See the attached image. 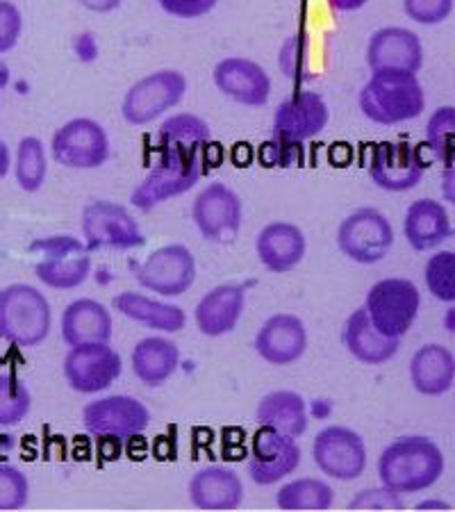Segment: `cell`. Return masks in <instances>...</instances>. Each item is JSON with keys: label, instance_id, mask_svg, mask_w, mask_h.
<instances>
[{"label": "cell", "instance_id": "obj_11", "mask_svg": "<svg viewBox=\"0 0 455 512\" xmlns=\"http://www.w3.org/2000/svg\"><path fill=\"white\" fill-rule=\"evenodd\" d=\"M151 424V412L142 401L128 394H114L91 401L82 408V426L98 440H130Z\"/></svg>", "mask_w": 455, "mask_h": 512}, {"label": "cell", "instance_id": "obj_12", "mask_svg": "<svg viewBox=\"0 0 455 512\" xmlns=\"http://www.w3.org/2000/svg\"><path fill=\"white\" fill-rule=\"evenodd\" d=\"M430 164L421 155V148L410 142H378L369 153L367 173L383 192H410L424 178Z\"/></svg>", "mask_w": 455, "mask_h": 512}, {"label": "cell", "instance_id": "obj_49", "mask_svg": "<svg viewBox=\"0 0 455 512\" xmlns=\"http://www.w3.org/2000/svg\"><path fill=\"white\" fill-rule=\"evenodd\" d=\"M10 85V69H7L5 62H0V92Z\"/></svg>", "mask_w": 455, "mask_h": 512}, {"label": "cell", "instance_id": "obj_8", "mask_svg": "<svg viewBox=\"0 0 455 512\" xmlns=\"http://www.w3.org/2000/svg\"><path fill=\"white\" fill-rule=\"evenodd\" d=\"M82 239L91 253L117 249L130 251L146 244L142 226L126 205L114 201H91L82 208Z\"/></svg>", "mask_w": 455, "mask_h": 512}, {"label": "cell", "instance_id": "obj_24", "mask_svg": "<svg viewBox=\"0 0 455 512\" xmlns=\"http://www.w3.org/2000/svg\"><path fill=\"white\" fill-rule=\"evenodd\" d=\"M246 308V289L237 283H223L210 289L196 303L194 321L205 337H223L233 333Z\"/></svg>", "mask_w": 455, "mask_h": 512}, {"label": "cell", "instance_id": "obj_50", "mask_svg": "<svg viewBox=\"0 0 455 512\" xmlns=\"http://www.w3.org/2000/svg\"><path fill=\"white\" fill-rule=\"evenodd\" d=\"M428 508H440V510H449L451 506H449V503H442V501H424V503H419V506H417V510H428Z\"/></svg>", "mask_w": 455, "mask_h": 512}, {"label": "cell", "instance_id": "obj_34", "mask_svg": "<svg viewBox=\"0 0 455 512\" xmlns=\"http://www.w3.org/2000/svg\"><path fill=\"white\" fill-rule=\"evenodd\" d=\"M426 144L444 167L455 164V105L437 107L426 126Z\"/></svg>", "mask_w": 455, "mask_h": 512}, {"label": "cell", "instance_id": "obj_28", "mask_svg": "<svg viewBox=\"0 0 455 512\" xmlns=\"http://www.w3.org/2000/svg\"><path fill=\"white\" fill-rule=\"evenodd\" d=\"M132 374L146 387H160L176 374L180 365V349L167 337H144L130 353Z\"/></svg>", "mask_w": 455, "mask_h": 512}, {"label": "cell", "instance_id": "obj_4", "mask_svg": "<svg viewBox=\"0 0 455 512\" xmlns=\"http://www.w3.org/2000/svg\"><path fill=\"white\" fill-rule=\"evenodd\" d=\"M51 303L37 287L14 283L0 289V340L35 349L51 335Z\"/></svg>", "mask_w": 455, "mask_h": 512}, {"label": "cell", "instance_id": "obj_38", "mask_svg": "<svg viewBox=\"0 0 455 512\" xmlns=\"http://www.w3.org/2000/svg\"><path fill=\"white\" fill-rule=\"evenodd\" d=\"M28 476L14 465H0V512H14L28 506Z\"/></svg>", "mask_w": 455, "mask_h": 512}, {"label": "cell", "instance_id": "obj_2", "mask_svg": "<svg viewBox=\"0 0 455 512\" xmlns=\"http://www.w3.org/2000/svg\"><path fill=\"white\" fill-rule=\"evenodd\" d=\"M446 469L442 449L424 435H405L387 444L378 458V478L396 494H417L440 481Z\"/></svg>", "mask_w": 455, "mask_h": 512}, {"label": "cell", "instance_id": "obj_9", "mask_svg": "<svg viewBox=\"0 0 455 512\" xmlns=\"http://www.w3.org/2000/svg\"><path fill=\"white\" fill-rule=\"evenodd\" d=\"M110 137L101 123L78 117L66 121L51 139V155L64 169L94 171L110 160Z\"/></svg>", "mask_w": 455, "mask_h": 512}, {"label": "cell", "instance_id": "obj_30", "mask_svg": "<svg viewBox=\"0 0 455 512\" xmlns=\"http://www.w3.org/2000/svg\"><path fill=\"white\" fill-rule=\"evenodd\" d=\"M112 310L128 317L146 328L160 330V333H180L187 326V315L180 305L148 299L139 292H121L112 299Z\"/></svg>", "mask_w": 455, "mask_h": 512}, {"label": "cell", "instance_id": "obj_22", "mask_svg": "<svg viewBox=\"0 0 455 512\" xmlns=\"http://www.w3.org/2000/svg\"><path fill=\"white\" fill-rule=\"evenodd\" d=\"M189 501L205 512L237 510L244 503V483L233 467H203L189 481Z\"/></svg>", "mask_w": 455, "mask_h": 512}, {"label": "cell", "instance_id": "obj_1", "mask_svg": "<svg viewBox=\"0 0 455 512\" xmlns=\"http://www.w3.org/2000/svg\"><path fill=\"white\" fill-rule=\"evenodd\" d=\"M219 144L212 142L208 121L196 114L180 112L162 123L157 132V160L146 178L130 194L137 210L151 212L187 194L219 160Z\"/></svg>", "mask_w": 455, "mask_h": 512}, {"label": "cell", "instance_id": "obj_20", "mask_svg": "<svg viewBox=\"0 0 455 512\" xmlns=\"http://www.w3.org/2000/svg\"><path fill=\"white\" fill-rule=\"evenodd\" d=\"M367 66L376 71L419 73L424 66V44L417 32L401 26L376 30L367 44Z\"/></svg>", "mask_w": 455, "mask_h": 512}, {"label": "cell", "instance_id": "obj_39", "mask_svg": "<svg viewBox=\"0 0 455 512\" xmlns=\"http://www.w3.org/2000/svg\"><path fill=\"white\" fill-rule=\"evenodd\" d=\"M305 160L303 144L287 142V139L271 137L258 148V162L267 169H292L301 167Z\"/></svg>", "mask_w": 455, "mask_h": 512}, {"label": "cell", "instance_id": "obj_7", "mask_svg": "<svg viewBox=\"0 0 455 512\" xmlns=\"http://www.w3.org/2000/svg\"><path fill=\"white\" fill-rule=\"evenodd\" d=\"M187 94V78L176 69H160L139 78L121 103V114L130 126H148L178 107Z\"/></svg>", "mask_w": 455, "mask_h": 512}, {"label": "cell", "instance_id": "obj_6", "mask_svg": "<svg viewBox=\"0 0 455 512\" xmlns=\"http://www.w3.org/2000/svg\"><path fill=\"white\" fill-rule=\"evenodd\" d=\"M421 308L419 287L408 278H383L369 287L364 310L380 333L401 340L415 326Z\"/></svg>", "mask_w": 455, "mask_h": 512}, {"label": "cell", "instance_id": "obj_46", "mask_svg": "<svg viewBox=\"0 0 455 512\" xmlns=\"http://www.w3.org/2000/svg\"><path fill=\"white\" fill-rule=\"evenodd\" d=\"M442 196L449 205H455V164H449L442 171Z\"/></svg>", "mask_w": 455, "mask_h": 512}, {"label": "cell", "instance_id": "obj_25", "mask_svg": "<svg viewBox=\"0 0 455 512\" xmlns=\"http://www.w3.org/2000/svg\"><path fill=\"white\" fill-rule=\"evenodd\" d=\"M342 340L346 351H349L355 360L371 367L385 365V362H390L401 349V340L383 335L374 324H371L364 305L351 312V317L346 319Z\"/></svg>", "mask_w": 455, "mask_h": 512}, {"label": "cell", "instance_id": "obj_17", "mask_svg": "<svg viewBox=\"0 0 455 512\" xmlns=\"http://www.w3.org/2000/svg\"><path fill=\"white\" fill-rule=\"evenodd\" d=\"M301 465V447L296 437H289L276 428L260 426L251 437L248 453V476L255 485L269 487L283 483Z\"/></svg>", "mask_w": 455, "mask_h": 512}, {"label": "cell", "instance_id": "obj_10", "mask_svg": "<svg viewBox=\"0 0 455 512\" xmlns=\"http://www.w3.org/2000/svg\"><path fill=\"white\" fill-rule=\"evenodd\" d=\"M394 246L392 221L376 208L351 212L337 228V249L358 264H376Z\"/></svg>", "mask_w": 455, "mask_h": 512}, {"label": "cell", "instance_id": "obj_43", "mask_svg": "<svg viewBox=\"0 0 455 512\" xmlns=\"http://www.w3.org/2000/svg\"><path fill=\"white\" fill-rule=\"evenodd\" d=\"M219 0H157V5L173 19H201L217 7Z\"/></svg>", "mask_w": 455, "mask_h": 512}, {"label": "cell", "instance_id": "obj_47", "mask_svg": "<svg viewBox=\"0 0 455 512\" xmlns=\"http://www.w3.org/2000/svg\"><path fill=\"white\" fill-rule=\"evenodd\" d=\"M367 3L369 0H328V5L333 7L335 12H358Z\"/></svg>", "mask_w": 455, "mask_h": 512}, {"label": "cell", "instance_id": "obj_3", "mask_svg": "<svg viewBox=\"0 0 455 512\" xmlns=\"http://www.w3.org/2000/svg\"><path fill=\"white\" fill-rule=\"evenodd\" d=\"M364 119L378 126H399L426 110V92L417 73L376 71L364 82L358 98Z\"/></svg>", "mask_w": 455, "mask_h": 512}, {"label": "cell", "instance_id": "obj_45", "mask_svg": "<svg viewBox=\"0 0 455 512\" xmlns=\"http://www.w3.org/2000/svg\"><path fill=\"white\" fill-rule=\"evenodd\" d=\"M78 5L85 7L89 12H96V14H110L114 10H119L123 0H76Z\"/></svg>", "mask_w": 455, "mask_h": 512}, {"label": "cell", "instance_id": "obj_26", "mask_svg": "<svg viewBox=\"0 0 455 512\" xmlns=\"http://www.w3.org/2000/svg\"><path fill=\"white\" fill-rule=\"evenodd\" d=\"M403 235L415 251H433L453 235L449 212L440 201L419 198L405 210Z\"/></svg>", "mask_w": 455, "mask_h": 512}, {"label": "cell", "instance_id": "obj_19", "mask_svg": "<svg viewBox=\"0 0 455 512\" xmlns=\"http://www.w3.org/2000/svg\"><path fill=\"white\" fill-rule=\"evenodd\" d=\"M253 346L267 365L289 367L308 351V328L301 317L280 312L260 326Z\"/></svg>", "mask_w": 455, "mask_h": 512}, {"label": "cell", "instance_id": "obj_35", "mask_svg": "<svg viewBox=\"0 0 455 512\" xmlns=\"http://www.w3.org/2000/svg\"><path fill=\"white\" fill-rule=\"evenodd\" d=\"M32 394L14 374H0V428L21 424L30 415Z\"/></svg>", "mask_w": 455, "mask_h": 512}, {"label": "cell", "instance_id": "obj_21", "mask_svg": "<svg viewBox=\"0 0 455 512\" xmlns=\"http://www.w3.org/2000/svg\"><path fill=\"white\" fill-rule=\"evenodd\" d=\"M212 80L223 96L246 107H264L271 96V78L248 57H226L212 71Z\"/></svg>", "mask_w": 455, "mask_h": 512}, {"label": "cell", "instance_id": "obj_27", "mask_svg": "<svg viewBox=\"0 0 455 512\" xmlns=\"http://www.w3.org/2000/svg\"><path fill=\"white\" fill-rule=\"evenodd\" d=\"M114 321L110 310L94 299H78L66 305L62 315V340L69 346L110 342Z\"/></svg>", "mask_w": 455, "mask_h": 512}, {"label": "cell", "instance_id": "obj_33", "mask_svg": "<svg viewBox=\"0 0 455 512\" xmlns=\"http://www.w3.org/2000/svg\"><path fill=\"white\" fill-rule=\"evenodd\" d=\"M48 162L46 146L39 137H23L16 146L14 158V178L26 194H37L46 183Z\"/></svg>", "mask_w": 455, "mask_h": 512}, {"label": "cell", "instance_id": "obj_48", "mask_svg": "<svg viewBox=\"0 0 455 512\" xmlns=\"http://www.w3.org/2000/svg\"><path fill=\"white\" fill-rule=\"evenodd\" d=\"M12 167V155H10V146H7L3 139H0V180H3L7 173H10Z\"/></svg>", "mask_w": 455, "mask_h": 512}, {"label": "cell", "instance_id": "obj_23", "mask_svg": "<svg viewBox=\"0 0 455 512\" xmlns=\"http://www.w3.org/2000/svg\"><path fill=\"white\" fill-rule=\"evenodd\" d=\"M308 251V239L303 230L289 221H271L255 239V253L264 269L271 274H287L299 267Z\"/></svg>", "mask_w": 455, "mask_h": 512}, {"label": "cell", "instance_id": "obj_29", "mask_svg": "<svg viewBox=\"0 0 455 512\" xmlns=\"http://www.w3.org/2000/svg\"><path fill=\"white\" fill-rule=\"evenodd\" d=\"M455 358L442 344H426L412 355L410 383L419 394L442 396L453 387Z\"/></svg>", "mask_w": 455, "mask_h": 512}, {"label": "cell", "instance_id": "obj_41", "mask_svg": "<svg viewBox=\"0 0 455 512\" xmlns=\"http://www.w3.org/2000/svg\"><path fill=\"white\" fill-rule=\"evenodd\" d=\"M23 32V14L10 0H0V55L10 53L19 44Z\"/></svg>", "mask_w": 455, "mask_h": 512}, {"label": "cell", "instance_id": "obj_37", "mask_svg": "<svg viewBox=\"0 0 455 512\" xmlns=\"http://www.w3.org/2000/svg\"><path fill=\"white\" fill-rule=\"evenodd\" d=\"M278 69L292 82L310 80V44L305 35H292L278 51Z\"/></svg>", "mask_w": 455, "mask_h": 512}, {"label": "cell", "instance_id": "obj_5", "mask_svg": "<svg viewBox=\"0 0 455 512\" xmlns=\"http://www.w3.org/2000/svg\"><path fill=\"white\" fill-rule=\"evenodd\" d=\"M30 253L37 255L35 276L39 283L51 289H76L87 283L91 274V251L85 239L73 235L39 237L30 244Z\"/></svg>", "mask_w": 455, "mask_h": 512}, {"label": "cell", "instance_id": "obj_36", "mask_svg": "<svg viewBox=\"0 0 455 512\" xmlns=\"http://www.w3.org/2000/svg\"><path fill=\"white\" fill-rule=\"evenodd\" d=\"M428 292L442 303H455V251L430 255L424 267Z\"/></svg>", "mask_w": 455, "mask_h": 512}, {"label": "cell", "instance_id": "obj_42", "mask_svg": "<svg viewBox=\"0 0 455 512\" xmlns=\"http://www.w3.org/2000/svg\"><path fill=\"white\" fill-rule=\"evenodd\" d=\"M403 501L401 494H396L387 487L380 490H362L358 497H353L349 510H401Z\"/></svg>", "mask_w": 455, "mask_h": 512}, {"label": "cell", "instance_id": "obj_15", "mask_svg": "<svg viewBox=\"0 0 455 512\" xmlns=\"http://www.w3.org/2000/svg\"><path fill=\"white\" fill-rule=\"evenodd\" d=\"M135 278L148 292L173 299L196 283V258L185 244H167L137 264Z\"/></svg>", "mask_w": 455, "mask_h": 512}, {"label": "cell", "instance_id": "obj_44", "mask_svg": "<svg viewBox=\"0 0 455 512\" xmlns=\"http://www.w3.org/2000/svg\"><path fill=\"white\" fill-rule=\"evenodd\" d=\"M73 48H76L78 60H82V62H94L96 55H98V44H96V39H94V35H91V32H82V35H78Z\"/></svg>", "mask_w": 455, "mask_h": 512}, {"label": "cell", "instance_id": "obj_18", "mask_svg": "<svg viewBox=\"0 0 455 512\" xmlns=\"http://www.w3.org/2000/svg\"><path fill=\"white\" fill-rule=\"evenodd\" d=\"M330 110L324 96L317 92H296L273 112V137L305 144L326 130Z\"/></svg>", "mask_w": 455, "mask_h": 512}, {"label": "cell", "instance_id": "obj_32", "mask_svg": "<svg viewBox=\"0 0 455 512\" xmlns=\"http://www.w3.org/2000/svg\"><path fill=\"white\" fill-rule=\"evenodd\" d=\"M333 503V487L321 478H296L276 492V506L285 512H326Z\"/></svg>", "mask_w": 455, "mask_h": 512}, {"label": "cell", "instance_id": "obj_31", "mask_svg": "<svg viewBox=\"0 0 455 512\" xmlns=\"http://www.w3.org/2000/svg\"><path fill=\"white\" fill-rule=\"evenodd\" d=\"M258 426H269L289 437H301L310 426V412L299 392L276 390L264 394L255 410Z\"/></svg>", "mask_w": 455, "mask_h": 512}, {"label": "cell", "instance_id": "obj_14", "mask_svg": "<svg viewBox=\"0 0 455 512\" xmlns=\"http://www.w3.org/2000/svg\"><path fill=\"white\" fill-rule=\"evenodd\" d=\"M312 460L321 474L349 483L367 469V447L360 433L349 426H328L312 442Z\"/></svg>", "mask_w": 455, "mask_h": 512}, {"label": "cell", "instance_id": "obj_16", "mask_svg": "<svg viewBox=\"0 0 455 512\" xmlns=\"http://www.w3.org/2000/svg\"><path fill=\"white\" fill-rule=\"evenodd\" d=\"M62 371L73 392L98 394L114 385L123 371V362L110 342L80 344L71 346L64 355Z\"/></svg>", "mask_w": 455, "mask_h": 512}, {"label": "cell", "instance_id": "obj_13", "mask_svg": "<svg viewBox=\"0 0 455 512\" xmlns=\"http://www.w3.org/2000/svg\"><path fill=\"white\" fill-rule=\"evenodd\" d=\"M192 219L203 239L214 244L235 242L244 221V203L233 187L210 183L192 205Z\"/></svg>", "mask_w": 455, "mask_h": 512}, {"label": "cell", "instance_id": "obj_40", "mask_svg": "<svg viewBox=\"0 0 455 512\" xmlns=\"http://www.w3.org/2000/svg\"><path fill=\"white\" fill-rule=\"evenodd\" d=\"M455 0H403V12L419 26H440L449 19Z\"/></svg>", "mask_w": 455, "mask_h": 512}]
</instances>
